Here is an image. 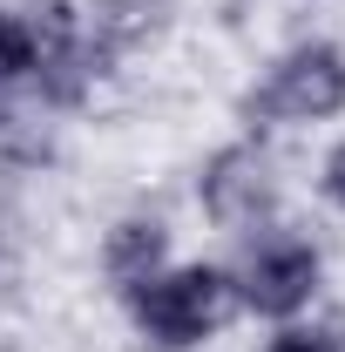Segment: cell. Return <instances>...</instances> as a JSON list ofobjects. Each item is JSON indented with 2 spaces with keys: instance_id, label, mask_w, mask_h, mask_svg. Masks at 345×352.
<instances>
[{
  "instance_id": "6da1fadb",
  "label": "cell",
  "mask_w": 345,
  "mask_h": 352,
  "mask_svg": "<svg viewBox=\"0 0 345 352\" xmlns=\"http://www.w3.org/2000/svg\"><path fill=\"white\" fill-rule=\"evenodd\" d=\"M122 311L149 352H197L237 318V285H230V264L170 258L142 292L122 298Z\"/></svg>"
},
{
  "instance_id": "7a4b0ae2",
  "label": "cell",
  "mask_w": 345,
  "mask_h": 352,
  "mask_svg": "<svg viewBox=\"0 0 345 352\" xmlns=\"http://www.w3.org/2000/svg\"><path fill=\"white\" fill-rule=\"evenodd\" d=\"M332 116H345V47L325 34L271 54V68L244 95L251 129H304V122H332Z\"/></svg>"
},
{
  "instance_id": "3957f363",
  "label": "cell",
  "mask_w": 345,
  "mask_h": 352,
  "mask_svg": "<svg viewBox=\"0 0 345 352\" xmlns=\"http://www.w3.org/2000/svg\"><path fill=\"white\" fill-rule=\"evenodd\" d=\"M27 28H34V82H27V95L47 116H75L115 75V61L102 54L95 28H88V7L82 0H34Z\"/></svg>"
},
{
  "instance_id": "277c9868",
  "label": "cell",
  "mask_w": 345,
  "mask_h": 352,
  "mask_svg": "<svg viewBox=\"0 0 345 352\" xmlns=\"http://www.w3.org/2000/svg\"><path fill=\"white\" fill-rule=\"evenodd\" d=\"M230 285H237V311H251L264 325L304 318L311 298L325 292V251L298 230H258L244 258L230 264Z\"/></svg>"
},
{
  "instance_id": "5b68a950",
  "label": "cell",
  "mask_w": 345,
  "mask_h": 352,
  "mask_svg": "<svg viewBox=\"0 0 345 352\" xmlns=\"http://www.w3.org/2000/svg\"><path fill=\"white\" fill-rule=\"evenodd\" d=\"M197 210L216 230H230V237L271 230V217H278V170H271V156L251 135L223 142V149H210L197 163Z\"/></svg>"
},
{
  "instance_id": "8992f818",
  "label": "cell",
  "mask_w": 345,
  "mask_h": 352,
  "mask_svg": "<svg viewBox=\"0 0 345 352\" xmlns=\"http://www.w3.org/2000/svg\"><path fill=\"white\" fill-rule=\"evenodd\" d=\"M170 223L149 217V210H129V217H115L109 230H102V251H95V264H102V285L115 292V298H129V292H142L163 264H170Z\"/></svg>"
},
{
  "instance_id": "52a82bcc",
  "label": "cell",
  "mask_w": 345,
  "mask_h": 352,
  "mask_svg": "<svg viewBox=\"0 0 345 352\" xmlns=\"http://www.w3.org/2000/svg\"><path fill=\"white\" fill-rule=\"evenodd\" d=\"M54 163V122L47 109H21L14 95H0V170H47Z\"/></svg>"
},
{
  "instance_id": "ba28073f",
  "label": "cell",
  "mask_w": 345,
  "mask_h": 352,
  "mask_svg": "<svg viewBox=\"0 0 345 352\" xmlns=\"http://www.w3.org/2000/svg\"><path fill=\"white\" fill-rule=\"evenodd\" d=\"M34 82V28H27V7H7L0 0V95H27Z\"/></svg>"
},
{
  "instance_id": "9c48e42d",
  "label": "cell",
  "mask_w": 345,
  "mask_h": 352,
  "mask_svg": "<svg viewBox=\"0 0 345 352\" xmlns=\"http://www.w3.org/2000/svg\"><path fill=\"white\" fill-rule=\"evenodd\" d=\"M264 352H339V339L325 325H311V318H285V325H271Z\"/></svg>"
},
{
  "instance_id": "30bf717a",
  "label": "cell",
  "mask_w": 345,
  "mask_h": 352,
  "mask_svg": "<svg viewBox=\"0 0 345 352\" xmlns=\"http://www.w3.org/2000/svg\"><path fill=\"white\" fill-rule=\"evenodd\" d=\"M318 197L345 217V135H332V142H325V156H318Z\"/></svg>"
},
{
  "instance_id": "8fae6325",
  "label": "cell",
  "mask_w": 345,
  "mask_h": 352,
  "mask_svg": "<svg viewBox=\"0 0 345 352\" xmlns=\"http://www.w3.org/2000/svg\"><path fill=\"white\" fill-rule=\"evenodd\" d=\"M339 352H345V339H339Z\"/></svg>"
}]
</instances>
